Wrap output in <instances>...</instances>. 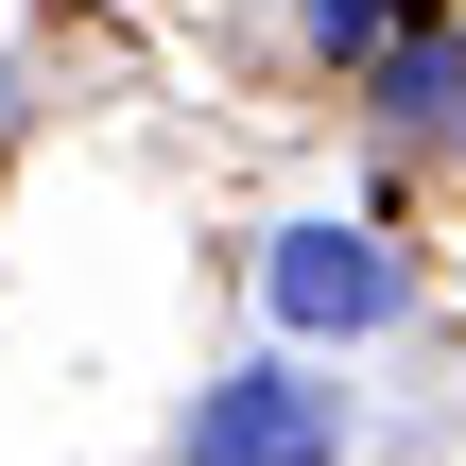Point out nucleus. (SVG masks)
Wrapping results in <instances>:
<instances>
[{"label": "nucleus", "instance_id": "1", "mask_svg": "<svg viewBox=\"0 0 466 466\" xmlns=\"http://www.w3.org/2000/svg\"><path fill=\"white\" fill-rule=\"evenodd\" d=\"M173 466H346V380H311L294 346H277V363H225V380L190 398Z\"/></svg>", "mask_w": 466, "mask_h": 466}, {"label": "nucleus", "instance_id": "2", "mask_svg": "<svg viewBox=\"0 0 466 466\" xmlns=\"http://www.w3.org/2000/svg\"><path fill=\"white\" fill-rule=\"evenodd\" d=\"M259 294H277V329H294V346H329V329L363 346V329H398V294H415V277H398V242H380V225H277V242H259Z\"/></svg>", "mask_w": 466, "mask_h": 466}, {"label": "nucleus", "instance_id": "3", "mask_svg": "<svg viewBox=\"0 0 466 466\" xmlns=\"http://www.w3.org/2000/svg\"><path fill=\"white\" fill-rule=\"evenodd\" d=\"M380 121L450 138V121H466V35H398V52H380Z\"/></svg>", "mask_w": 466, "mask_h": 466}, {"label": "nucleus", "instance_id": "4", "mask_svg": "<svg viewBox=\"0 0 466 466\" xmlns=\"http://www.w3.org/2000/svg\"><path fill=\"white\" fill-rule=\"evenodd\" d=\"M294 35L346 52V69H380V52H398V0H294Z\"/></svg>", "mask_w": 466, "mask_h": 466}]
</instances>
